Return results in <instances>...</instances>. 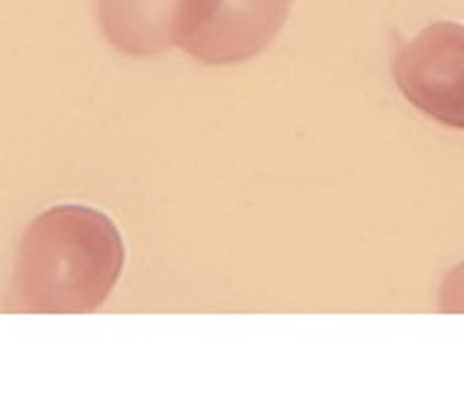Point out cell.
Listing matches in <instances>:
<instances>
[{"instance_id":"obj_2","label":"cell","mask_w":464,"mask_h":414,"mask_svg":"<svg viewBox=\"0 0 464 414\" xmlns=\"http://www.w3.org/2000/svg\"><path fill=\"white\" fill-rule=\"evenodd\" d=\"M394 82L418 112L464 130V24L435 21L400 44Z\"/></svg>"},{"instance_id":"obj_4","label":"cell","mask_w":464,"mask_h":414,"mask_svg":"<svg viewBox=\"0 0 464 414\" xmlns=\"http://www.w3.org/2000/svg\"><path fill=\"white\" fill-rule=\"evenodd\" d=\"M295 0H218L203 27L182 44L186 53L206 65H236L267 51Z\"/></svg>"},{"instance_id":"obj_1","label":"cell","mask_w":464,"mask_h":414,"mask_svg":"<svg viewBox=\"0 0 464 414\" xmlns=\"http://www.w3.org/2000/svg\"><path fill=\"white\" fill-rule=\"evenodd\" d=\"M124 238L92 206H53L21 238L6 306L30 314L101 309L124 271Z\"/></svg>"},{"instance_id":"obj_5","label":"cell","mask_w":464,"mask_h":414,"mask_svg":"<svg viewBox=\"0 0 464 414\" xmlns=\"http://www.w3.org/2000/svg\"><path fill=\"white\" fill-rule=\"evenodd\" d=\"M438 309L447 314H464V262L444 276L441 294H438Z\"/></svg>"},{"instance_id":"obj_3","label":"cell","mask_w":464,"mask_h":414,"mask_svg":"<svg viewBox=\"0 0 464 414\" xmlns=\"http://www.w3.org/2000/svg\"><path fill=\"white\" fill-rule=\"evenodd\" d=\"M218 0H97V21L106 42L127 56H159L182 47Z\"/></svg>"}]
</instances>
